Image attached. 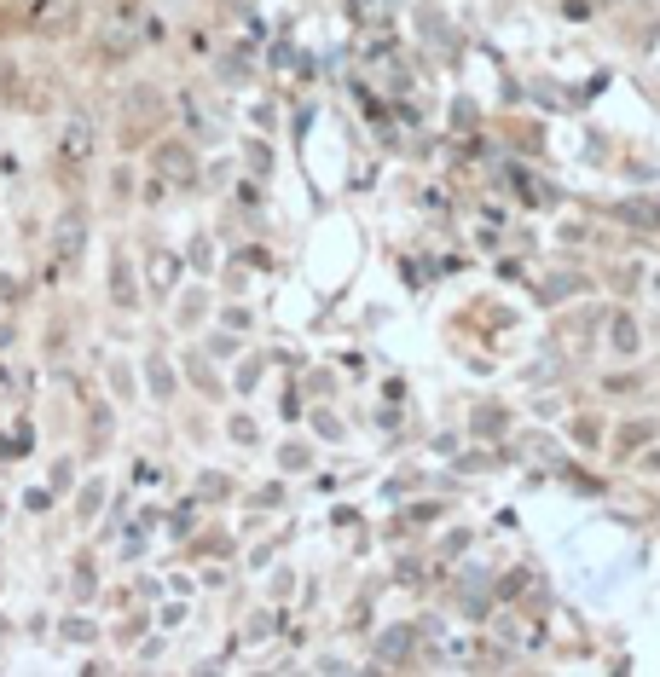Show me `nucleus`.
<instances>
[{
  "instance_id": "3",
  "label": "nucleus",
  "mask_w": 660,
  "mask_h": 677,
  "mask_svg": "<svg viewBox=\"0 0 660 677\" xmlns=\"http://www.w3.org/2000/svg\"><path fill=\"white\" fill-rule=\"evenodd\" d=\"M87 151H93V122H87V116H75L70 128H65V156H70V163H82Z\"/></svg>"
},
{
  "instance_id": "4",
  "label": "nucleus",
  "mask_w": 660,
  "mask_h": 677,
  "mask_svg": "<svg viewBox=\"0 0 660 677\" xmlns=\"http://www.w3.org/2000/svg\"><path fill=\"white\" fill-rule=\"evenodd\" d=\"M608 336H615L620 353H637V324H632V319H615V330H608Z\"/></svg>"
},
{
  "instance_id": "1",
  "label": "nucleus",
  "mask_w": 660,
  "mask_h": 677,
  "mask_svg": "<svg viewBox=\"0 0 660 677\" xmlns=\"http://www.w3.org/2000/svg\"><path fill=\"white\" fill-rule=\"evenodd\" d=\"M82 249H87V209H65L58 226H53V266L70 273V266L82 261Z\"/></svg>"
},
{
  "instance_id": "5",
  "label": "nucleus",
  "mask_w": 660,
  "mask_h": 677,
  "mask_svg": "<svg viewBox=\"0 0 660 677\" xmlns=\"http://www.w3.org/2000/svg\"><path fill=\"white\" fill-rule=\"evenodd\" d=\"M110 284H116V302H122V307L134 302V278H128V261H116V273H110Z\"/></svg>"
},
{
  "instance_id": "2",
  "label": "nucleus",
  "mask_w": 660,
  "mask_h": 677,
  "mask_svg": "<svg viewBox=\"0 0 660 677\" xmlns=\"http://www.w3.org/2000/svg\"><path fill=\"white\" fill-rule=\"evenodd\" d=\"M75 12H82V0H41V6H35V29H41V35H70Z\"/></svg>"
}]
</instances>
